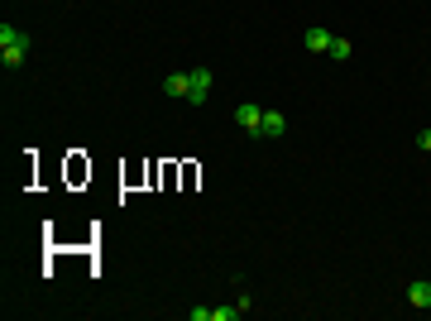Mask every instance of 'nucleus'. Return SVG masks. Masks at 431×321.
I'll return each mask as SVG.
<instances>
[{
	"mask_svg": "<svg viewBox=\"0 0 431 321\" xmlns=\"http://www.w3.org/2000/svg\"><path fill=\"white\" fill-rule=\"evenodd\" d=\"M29 58V34H19V29H10V24H0V63L14 72L19 63Z\"/></svg>",
	"mask_w": 431,
	"mask_h": 321,
	"instance_id": "1",
	"label": "nucleus"
},
{
	"mask_svg": "<svg viewBox=\"0 0 431 321\" xmlns=\"http://www.w3.org/2000/svg\"><path fill=\"white\" fill-rule=\"evenodd\" d=\"M235 120H240V130H249V134L259 139V125H264V106H254V101H240Z\"/></svg>",
	"mask_w": 431,
	"mask_h": 321,
	"instance_id": "2",
	"label": "nucleus"
},
{
	"mask_svg": "<svg viewBox=\"0 0 431 321\" xmlns=\"http://www.w3.org/2000/svg\"><path fill=\"white\" fill-rule=\"evenodd\" d=\"M211 72H207V68H197V72H192V92H187V101H192V106H207V96H211Z\"/></svg>",
	"mask_w": 431,
	"mask_h": 321,
	"instance_id": "3",
	"label": "nucleus"
},
{
	"mask_svg": "<svg viewBox=\"0 0 431 321\" xmlns=\"http://www.w3.org/2000/svg\"><path fill=\"white\" fill-rule=\"evenodd\" d=\"M302 43H307V53H330L335 34H330V29H322V24H312V29L302 34Z\"/></svg>",
	"mask_w": 431,
	"mask_h": 321,
	"instance_id": "4",
	"label": "nucleus"
},
{
	"mask_svg": "<svg viewBox=\"0 0 431 321\" xmlns=\"http://www.w3.org/2000/svg\"><path fill=\"white\" fill-rule=\"evenodd\" d=\"M283 134H288V115H278V110H264L259 139H283Z\"/></svg>",
	"mask_w": 431,
	"mask_h": 321,
	"instance_id": "5",
	"label": "nucleus"
},
{
	"mask_svg": "<svg viewBox=\"0 0 431 321\" xmlns=\"http://www.w3.org/2000/svg\"><path fill=\"white\" fill-rule=\"evenodd\" d=\"M163 92L178 96V101H187V92H192V72H173V77H163Z\"/></svg>",
	"mask_w": 431,
	"mask_h": 321,
	"instance_id": "6",
	"label": "nucleus"
},
{
	"mask_svg": "<svg viewBox=\"0 0 431 321\" xmlns=\"http://www.w3.org/2000/svg\"><path fill=\"white\" fill-rule=\"evenodd\" d=\"M408 302H412V307H422V312L431 307V283H427V278H417V283L408 288Z\"/></svg>",
	"mask_w": 431,
	"mask_h": 321,
	"instance_id": "7",
	"label": "nucleus"
},
{
	"mask_svg": "<svg viewBox=\"0 0 431 321\" xmlns=\"http://www.w3.org/2000/svg\"><path fill=\"white\" fill-rule=\"evenodd\" d=\"M235 317H244L240 302H235V307H211V321H235Z\"/></svg>",
	"mask_w": 431,
	"mask_h": 321,
	"instance_id": "8",
	"label": "nucleus"
},
{
	"mask_svg": "<svg viewBox=\"0 0 431 321\" xmlns=\"http://www.w3.org/2000/svg\"><path fill=\"white\" fill-rule=\"evenodd\" d=\"M350 53H355V48H350V39H335V43H330V58H335V63H345Z\"/></svg>",
	"mask_w": 431,
	"mask_h": 321,
	"instance_id": "9",
	"label": "nucleus"
},
{
	"mask_svg": "<svg viewBox=\"0 0 431 321\" xmlns=\"http://www.w3.org/2000/svg\"><path fill=\"white\" fill-rule=\"evenodd\" d=\"M417 149H427V154H431V130H422V134H417Z\"/></svg>",
	"mask_w": 431,
	"mask_h": 321,
	"instance_id": "10",
	"label": "nucleus"
}]
</instances>
